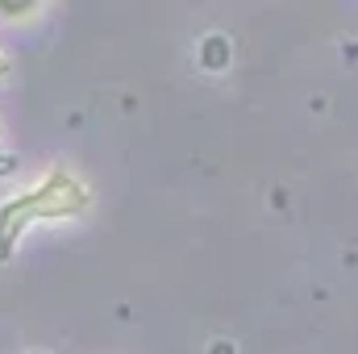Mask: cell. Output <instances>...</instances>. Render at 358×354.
Segmentation results:
<instances>
[{
  "instance_id": "cell-1",
  "label": "cell",
  "mask_w": 358,
  "mask_h": 354,
  "mask_svg": "<svg viewBox=\"0 0 358 354\" xmlns=\"http://www.w3.org/2000/svg\"><path fill=\"white\" fill-rule=\"evenodd\" d=\"M204 67H225V42L221 38L204 42Z\"/></svg>"
}]
</instances>
